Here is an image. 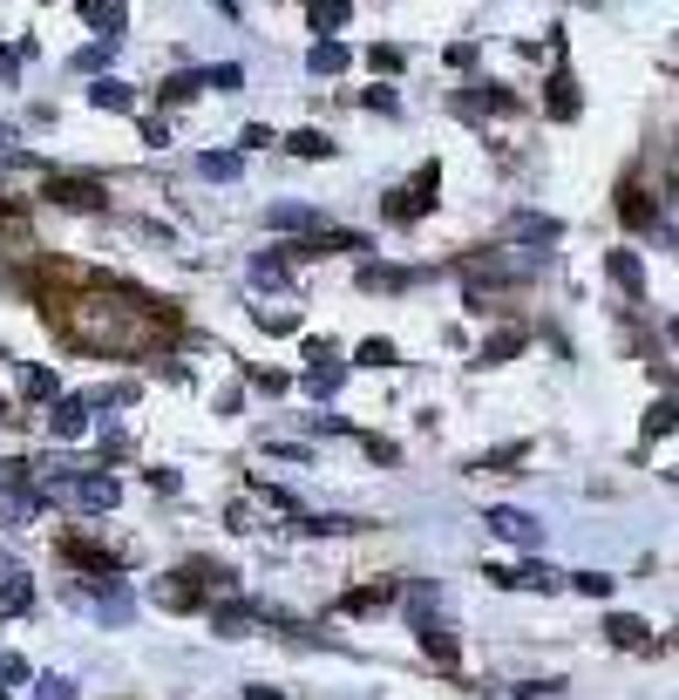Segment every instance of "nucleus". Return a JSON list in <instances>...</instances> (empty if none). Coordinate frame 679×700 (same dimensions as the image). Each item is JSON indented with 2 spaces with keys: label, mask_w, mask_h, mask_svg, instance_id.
<instances>
[{
  "label": "nucleus",
  "mask_w": 679,
  "mask_h": 700,
  "mask_svg": "<svg viewBox=\"0 0 679 700\" xmlns=\"http://www.w3.org/2000/svg\"><path fill=\"white\" fill-rule=\"evenodd\" d=\"M156 327H171V306L143 299L136 286H89L83 299L62 314V333L83 354H143Z\"/></svg>",
  "instance_id": "f257e3e1"
},
{
  "label": "nucleus",
  "mask_w": 679,
  "mask_h": 700,
  "mask_svg": "<svg viewBox=\"0 0 679 700\" xmlns=\"http://www.w3.org/2000/svg\"><path fill=\"white\" fill-rule=\"evenodd\" d=\"M218 592H231V571L211 565V558H190L184 571L156 578V599H164L171 612H197V605H218Z\"/></svg>",
  "instance_id": "f03ea898"
},
{
  "label": "nucleus",
  "mask_w": 679,
  "mask_h": 700,
  "mask_svg": "<svg viewBox=\"0 0 679 700\" xmlns=\"http://www.w3.org/2000/svg\"><path fill=\"white\" fill-rule=\"evenodd\" d=\"M435 190H442V164H421L408 190L381 198V211H387V218H421V211H435Z\"/></svg>",
  "instance_id": "7ed1b4c3"
},
{
  "label": "nucleus",
  "mask_w": 679,
  "mask_h": 700,
  "mask_svg": "<svg viewBox=\"0 0 679 700\" xmlns=\"http://www.w3.org/2000/svg\"><path fill=\"white\" fill-rule=\"evenodd\" d=\"M68 605L96 612V626H130V592H123V586H75Z\"/></svg>",
  "instance_id": "20e7f679"
},
{
  "label": "nucleus",
  "mask_w": 679,
  "mask_h": 700,
  "mask_svg": "<svg viewBox=\"0 0 679 700\" xmlns=\"http://www.w3.org/2000/svg\"><path fill=\"white\" fill-rule=\"evenodd\" d=\"M42 198L62 205V211H109V190L89 184V177H48V184H42Z\"/></svg>",
  "instance_id": "39448f33"
},
{
  "label": "nucleus",
  "mask_w": 679,
  "mask_h": 700,
  "mask_svg": "<svg viewBox=\"0 0 679 700\" xmlns=\"http://www.w3.org/2000/svg\"><path fill=\"white\" fill-rule=\"evenodd\" d=\"M557 231H565V225H557L550 211H516V218H503V245H550L557 239Z\"/></svg>",
  "instance_id": "423d86ee"
},
{
  "label": "nucleus",
  "mask_w": 679,
  "mask_h": 700,
  "mask_svg": "<svg viewBox=\"0 0 679 700\" xmlns=\"http://www.w3.org/2000/svg\"><path fill=\"white\" fill-rule=\"evenodd\" d=\"M483 571H490V586H503V592H557L550 565H483Z\"/></svg>",
  "instance_id": "0eeeda50"
},
{
  "label": "nucleus",
  "mask_w": 679,
  "mask_h": 700,
  "mask_svg": "<svg viewBox=\"0 0 679 700\" xmlns=\"http://www.w3.org/2000/svg\"><path fill=\"white\" fill-rule=\"evenodd\" d=\"M483 524H490V537H503V544H544V524H537L530 511H510V503L483 511Z\"/></svg>",
  "instance_id": "6e6552de"
},
{
  "label": "nucleus",
  "mask_w": 679,
  "mask_h": 700,
  "mask_svg": "<svg viewBox=\"0 0 679 700\" xmlns=\"http://www.w3.org/2000/svg\"><path fill=\"white\" fill-rule=\"evenodd\" d=\"M55 490L75 496L83 511H116V496H123V490H116V477H62Z\"/></svg>",
  "instance_id": "1a4fd4ad"
},
{
  "label": "nucleus",
  "mask_w": 679,
  "mask_h": 700,
  "mask_svg": "<svg viewBox=\"0 0 679 700\" xmlns=\"http://www.w3.org/2000/svg\"><path fill=\"white\" fill-rule=\"evenodd\" d=\"M449 109L462 116V123H483V116H510V109H516V96H510V89H462Z\"/></svg>",
  "instance_id": "9d476101"
},
{
  "label": "nucleus",
  "mask_w": 679,
  "mask_h": 700,
  "mask_svg": "<svg viewBox=\"0 0 679 700\" xmlns=\"http://www.w3.org/2000/svg\"><path fill=\"white\" fill-rule=\"evenodd\" d=\"M55 551H62V558H75L83 571H96V578H116V551H102V544H89V537H62Z\"/></svg>",
  "instance_id": "9b49d317"
},
{
  "label": "nucleus",
  "mask_w": 679,
  "mask_h": 700,
  "mask_svg": "<svg viewBox=\"0 0 679 700\" xmlns=\"http://www.w3.org/2000/svg\"><path fill=\"white\" fill-rule=\"evenodd\" d=\"M544 109L557 116V123H571V116L584 109V96H578V83H571V75H565V68H557V75H550V83H544Z\"/></svg>",
  "instance_id": "f8f14e48"
},
{
  "label": "nucleus",
  "mask_w": 679,
  "mask_h": 700,
  "mask_svg": "<svg viewBox=\"0 0 679 700\" xmlns=\"http://www.w3.org/2000/svg\"><path fill=\"white\" fill-rule=\"evenodd\" d=\"M605 633H612V646H625V653H646V646H653V626H646L638 612H612Z\"/></svg>",
  "instance_id": "ddd939ff"
},
{
  "label": "nucleus",
  "mask_w": 679,
  "mask_h": 700,
  "mask_svg": "<svg viewBox=\"0 0 679 700\" xmlns=\"http://www.w3.org/2000/svg\"><path fill=\"white\" fill-rule=\"evenodd\" d=\"M83 21H89L96 34H109V48H116V34H123L130 8H123V0H83Z\"/></svg>",
  "instance_id": "4468645a"
},
{
  "label": "nucleus",
  "mask_w": 679,
  "mask_h": 700,
  "mask_svg": "<svg viewBox=\"0 0 679 700\" xmlns=\"http://www.w3.org/2000/svg\"><path fill=\"white\" fill-rule=\"evenodd\" d=\"M421 272L415 265H361V293H394V286H415Z\"/></svg>",
  "instance_id": "2eb2a0df"
},
{
  "label": "nucleus",
  "mask_w": 679,
  "mask_h": 700,
  "mask_svg": "<svg viewBox=\"0 0 679 700\" xmlns=\"http://www.w3.org/2000/svg\"><path fill=\"white\" fill-rule=\"evenodd\" d=\"M415 633H421V653L435 659V667H442V674H456V659H462V653H456V633H442L435 619H428V626H415Z\"/></svg>",
  "instance_id": "dca6fc26"
},
{
  "label": "nucleus",
  "mask_w": 679,
  "mask_h": 700,
  "mask_svg": "<svg viewBox=\"0 0 679 700\" xmlns=\"http://www.w3.org/2000/svg\"><path fill=\"white\" fill-rule=\"evenodd\" d=\"M48 422H55V436H62V442H75V436H83V429H89V402H62V395H55V408H48Z\"/></svg>",
  "instance_id": "f3484780"
},
{
  "label": "nucleus",
  "mask_w": 679,
  "mask_h": 700,
  "mask_svg": "<svg viewBox=\"0 0 679 700\" xmlns=\"http://www.w3.org/2000/svg\"><path fill=\"white\" fill-rule=\"evenodd\" d=\"M272 231H327V218L319 211H306V205H272V218H265Z\"/></svg>",
  "instance_id": "a211bd4d"
},
{
  "label": "nucleus",
  "mask_w": 679,
  "mask_h": 700,
  "mask_svg": "<svg viewBox=\"0 0 679 700\" xmlns=\"http://www.w3.org/2000/svg\"><path fill=\"white\" fill-rule=\"evenodd\" d=\"M252 286H272V293H293V265H286V259H272V252H259V259H252Z\"/></svg>",
  "instance_id": "6ab92c4d"
},
{
  "label": "nucleus",
  "mask_w": 679,
  "mask_h": 700,
  "mask_svg": "<svg viewBox=\"0 0 679 700\" xmlns=\"http://www.w3.org/2000/svg\"><path fill=\"white\" fill-rule=\"evenodd\" d=\"M252 619H259V612H252L245 599H231V605H211V626H218L224 639H238V633H252Z\"/></svg>",
  "instance_id": "aec40b11"
},
{
  "label": "nucleus",
  "mask_w": 679,
  "mask_h": 700,
  "mask_svg": "<svg viewBox=\"0 0 679 700\" xmlns=\"http://www.w3.org/2000/svg\"><path fill=\"white\" fill-rule=\"evenodd\" d=\"M387 599H394V586H387V578H381V586H361V592H347V599H340L333 612H340V619H353V612H381Z\"/></svg>",
  "instance_id": "412c9836"
},
{
  "label": "nucleus",
  "mask_w": 679,
  "mask_h": 700,
  "mask_svg": "<svg viewBox=\"0 0 679 700\" xmlns=\"http://www.w3.org/2000/svg\"><path fill=\"white\" fill-rule=\"evenodd\" d=\"M605 272H612V280H618V286H625L632 299H638V293H646V265H638L632 252H612V259H605Z\"/></svg>",
  "instance_id": "4be33fe9"
},
{
  "label": "nucleus",
  "mask_w": 679,
  "mask_h": 700,
  "mask_svg": "<svg viewBox=\"0 0 679 700\" xmlns=\"http://www.w3.org/2000/svg\"><path fill=\"white\" fill-rule=\"evenodd\" d=\"M394 361H402V347H394V340H361V347H353V368H394Z\"/></svg>",
  "instance_id": "5701e85b"
},
{
  "label": "nucleus",
  "mask_w": 679,
  "mask_h": 700,
  "mask_svg": "<svg viewBox=\"0 0 679 700\" xmlns=\"http://www.w3.org/2000/svg\"><path fill=\"white\" fill-rule=\"evenodd\" d=\"M510 354H524V333H516V327L490 333V340H483V354H475V368H490V361H510Z\"/></svg>",
  "instance_id": "b1692460"
},
{
  "label": "nucleus",
  "mask_w": 679,
  "mask_h": 700,
  "mask_svg": "<svg viewBox=\"0 0 679 700\" xmlns=\"http://www.w3.org/2000/svg\"><path fill=\"white\" fill-rule=\"evenodd\" d=\"M34 605V586L21 571H8V586H0V619H14V612H28Z\"/></svg>",
  "instance_id": "393cba45"
},
{
  "label": "nucleus",
  "mask_w": 679,
  "mask_h": 700,
  "mask_svg": "<svg viewBox=\"0 0 679 700\" xmlns=\"http://www.w3.org/2000/svg\"><path fill=\"white\" fill-rule=\"evenodd\" d=\"M402 605H408V619H415V626H428V619H435V605H442V592H435V586H408V592H402Z\"/></svg>",
  "instance_id": "a878e982"
},
{
  "label": "nucleus",
  "mask_w": 679,
  "mask_h": 700,
  "mask_svg": "<svg viewBox=\"0 0 679 700\" xmlns=\"http://www.w3.org/2000/svg\"><path fill=\"white\" fill-rule=\"evenodd\" d=\"M197 171H205V177H238V171H245V157H238V150H205V157H197Z\"/></svg>",
  "instance_id": "bb28decb"
},
{
  "label": "nucleus",
  "mask_w": 679,
  "mask_h": 700,
  "mask_svg": "<svg viewBox=\"0 0 679 700\" xmlns=\"http://www.w3.org/2000/svg\"><path fill=\"white\" fill-rule=\"evenodd\" d=\"M313 28H319V42H333V34L347 28V0H319V8H313Z\"/></svg>",
  "instance_id": "cd10ccee"
},
{
  "label": "nucleus",
  "mask_w": 679,
  "mask_h": 700,
  "mask_svg": "<svg viewBox=\"0 0 679 700\" xmlns=\"http://www.w3.org/2000/svg\"><path fill=\"white\" fill-rule=\"evenodd\" d=\"M21 395H28V402H55L62 387H55V374H48V368H21Z\"/></svg>",
  "instance_id": "c85d7f7f"
},
{
  "label": "nucleus",
  "mask_w": 679,
  "mask_h": 700,
  "mask_svg": "<svg viewBox=\"0 0 679 700\" xmlns=\"http://www.w3.org/2000/svg\"><path fill=\"white\" fill-rule=\"evenodd\" d=\"M286 150H293V157H306V164H313V157H333V143L319 136V130H293V136H286Z\"/></svg>",
  "instance_id": "c756f323"
},
{
  "label": "nucleus",
  "mask_w": 679,
  "mask_h": 700,
  "mask_svg": "<svg viewBox=\"0 0 679 700\" xmlns=\"http://www.w3.org/2000/svg\"><path fill=\"white\" fill-rule=\"evenodd\" d=\"M618 218H625V225H653V205H646V190H638V184L618 190Z\"/></svg>",
  "instance_id": "7c9ffc66"
},
{
  "label": "nucleus",
  "mask_w": 679,
  "mask_h": 700,
  "mask_svg": "<svg viewBox=\"0 0 679 700\" xmlns=\"http://www.w3.org/2000/svg\"><path fill=\"white\" fill-rule=\"evenodd\" d=\"M197 83H205V89H245V68L218 62V68H197Z\"/></svg>",
  "instance_id": "2f4dec72"
},
{
  "label": "nucleus",
  "mask_w": 679,
  "mask_h": 700,
  "mask_svg": "<svg viewBox=\"0 0 679 700\" xmlns=\"http://www.w3.org/2000/svg\"><path fill=\"white\" fill-rule=\"evenodd\" d=\"M306 68H313V75H340V68H347V48H340V42H319V48L306 55Z\"/></svg>",
  "instance_id": "473e14b6"
},
{
  "label": "nucleus",
  "mask_w": 679,
  "mask_h": 700,
  "mask_svg": "<svg viewBox=\"0 0 679 700\" xmlns=\"http://www.w3.org/2000/svg\"><path fill=\"white\" fill-rule=\"evenodd\" d=\"M89 102H96V109H130L136 96H130L123 83H89Z\"/></svg>",
  "instance_id": "72a5a7b5"
},
{
  "label": "nucleus",
  "mask_w": 679,
  "mask_h": 700,
  "mask_svg": "<svg viewBox=\"0 0 679 700\" xmlns=\"http://www.w3.org/2000/svg\"><path fill=\"white\" fill-rule=\"evenodd\" d=\"M197 89H205V83H197V68H190V75H171V83L156 89V96H164V102H190Z\"/></svg>",
  "instance_id": "f704fd0d"
},
{
  "label": "nucleus",
  "mask_w": 679,
  "mask_h": 700,
  "mask_svg": "<svg viewBox=\"0 0 679 700\" xmlns=\"http://www.w3.org/2000/svg\"><path fill=\"white\" fill-rule=\"evenodd\" d=\"M333 361H340V354H333V340H327V333H313V340H306V368H333Z\"/></svg>",
  "instance_id": "c9c22d12"
},
{
  "label": "nucleus",
  "mask_w": 679,
  "mask_h": 700,
  "mask_svg": "<svg viewBox=\"0 0 679 700\" xmlns=\"http://www.w3.org/2000/svg\"><path fill=\"white\" fill-rule=\"evenodd\" d=\"M0 687H28V659L21 653H0Z\"/></svg>",
  "instance_id": "e433bc0d"
},
{
  "label": "nucleus",
  "mask_w": 679,
  "mask_h": 700,
  "mask_svg": "<svg viewBox=\"0 0 679 700\" xmlns=\"http://www.w3.org/2000/svg\"><path fill=\"white\" fill-rule=\"evenodd\" d=\"M571 586H578L584 599H605V592H612V578H605V571H578V578H571Z\"/></svg>",
  "instance_id": "4c0bfd02"
},
{
  "label": "nucleus",
  "mask_w": 679,
  "mask_h": 700,
  "mask_svg": "<svg viewBox=\"0 0 679 700\" xmlns=\"http://www.w3.org/2000/svg\"><path fill=\"white\" fill-rule=\"evenodd\" d=\"M666 429H672V402H659V408H653V415H646V442H659V436H666Z\"/></svg>",
  "instance_id": "58836bf2"
},
{
  "label": "nucleus",
  "mask_w": 679,
  "mask_h": 700,
  "mask_svg": "<svg viewBox=\"0 0 679 700\" xmlns=\"http://www.w3.org/2000/svg\"><path fill=\"white\" fill-rule=\"evenodd\" d=\"M143 143H150V150L171 143V123H164V116H143Z\"/></svg>",
  "instance_id": "ea45409f"
},
{
  "label": "nucleus",
  "mask_w": 679,
  "mask_h": 700,
  "mask_svg": "<svg viewBox=\"0 0 679 700\" xmlns=\"http://www.w3.org/2000/svg\"><path fill=\"white\" fill-rule=\"evenodd\" d=\"M252 381H259V387H265V395H286V387H293V381H286V374H278V368H252Z\"/></svg>",
  "instance_id": "a19ab883"
},
{
  "label": "nucleus",
  "mask_w": 679,
  "mask_h": 700,
  "mask_svg": "<svg viewBox=\"0 0 679 700\" xmlns=\"http://www.w3.org/2000/svg\"><path fill=\"white\" fill-rule=\"evenodd\" d=\"M265 456H278V462H313V449H306V442H272Z\"/></svg>",
  "instance_id": "79ce46f5"
},
{
  "label": "nucleus",
  "mask_w": 679,
  "mask_h": 700,
  "mask_svg": "<svg viewBox=\"0 0 679 700\" xmlns=\"http://www.w3.org/2000/svg\"><path fill=\"white\" fill-rule=\"evenodd\" d=\"M34 700H75V680H42V687H34Z\"/></svg>",
  "instance_id": "37998d69"
},
{
  "label": "nucleus",
  "mask_w": 679,
  "mask_h": 700,
  "mask_svg": "<svg viewBox=\"0 0 679 700\" xmlns=\"http://www.w3.org/2000/svg\"><path fill=\"white\" fill-rule=\"evenodd\" d=\"M368 68H381V75H394V68H402V48H374V55H368Z\"/></svg>",
  "instance_id": "c03bdc74"
},
{
  "label": "nucleus",
  "mask_w": 679,
  "mask_h": 700,
  "mask_svg": "<svg viewBox=\"0 0 679 700\" xmlns=\"http://www.w3.org/2000/svg\"><path fill=\"white\" fill-rule=\"evenodd\" d=\"M368 109H381V116H394L402 102H394V89H368Z\"/></svg>",
  "instance_id": "a18cd8bd"
},
{
  "label": "nucleus",
  "mask_w": 679,
  "mask_h": 700,
  "mask_svg": "<svg viewBox=\"0 0 679 700\" xmlns=\"http://www.w3.org/2000/svg\"><path fill=\"white\" fill-rule=\"evenodd\" d=\"M14 68H21V55H14V48H0V83H14Z\"/></svg>",
  "instance_id": "49530a36"
},
{
  "label": "nucleus",
  "mask_w": 679,
  "mask_h": 700,
  "mask_svg": "<svg viewBox=\"0 0 679 700\" xmlns=\"http://www.w3.org/2000/svg\"><path fill=\"white\" fill-rule=\"evenodd\" d=\"M245 700H286L278 687H245Z\"/></svg>",
  "instance_id": "de8ad7c7"
},
{
  "label": "nucleus",
  "mask_w": 679,
  "mask_h": 700,
  "mask_svg": "<svg viewBox=\"0 0 679 700\" xmlns=\"http://www.w3.org/2000/svg\"><path fill=\"white\" fill-rule=\"evenodd\" d=\"M0 415H8V395H0Z\"/></svg>",
  "instance_id": "09e8293b"
}]
</instances>
